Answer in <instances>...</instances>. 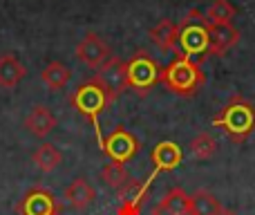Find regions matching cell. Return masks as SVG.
I'll return each instance as SVG.
<instances>
[{
	"label": "cell",
	"mask_w": 255,
	"mask_h": 215,
	"mask_svg": "<svg viewBox=\"0 0 255 215\" xmlns=\"http://www.w3.org/2000/svg\"><path fill=\"white\" fill-rule=\"evenodd\" d=\"M177 56L202 65L211 56V25L199 9H190L177 25Z\"/></svg>",
	"instance_id": "cell-1"
},
{
	"label": "cell",
	"mask_w": 255,
	"mask_h": 215,
	"mask_svg": "<svg viewBox=\"0 0 255 215\" xmlns=\"http://www.w3.org/2000/svg\"><path fill=\"white\" fill-rule=\"evenodd\" d=\"M213 126L224 130L235 144H242L255 132V106L249 99H244L242 94H235L215 114Z\"/></svg>",
	"instance_id": "cell-2"
},
{
	"label": "cell",
	"mask_w": 255,
	"mask_h": 215,
	"mask_svg": "<svg viewBox=\"0 0 255 215\" xmlns=\"http://www.w3.org/2000/svg\"><path fill=\"white\" fill-rule=\"evenodd\" d=\"M161 83L179 97H195L204 88L206 76L202 72V65L184 56H177L170 65L161 70Z\"/></svg>",
	"instance_id": "cell-3"
},
{
	"label": "cell",
	"mask_w": 255,
	"mask_h": 215,
	"mask_svg": "<svg viewBox=\"0 0 255 215\" xmlns=\"http://www.w3.org/2000/svg\"><path fill=\"white\" fill-rule=\"evenodd\" d=\"M70 103L76 112L83 114L85 119H90V121L97 126L99 114L112 103V97L106 92V88L101 85V81L94 76V79L81 83L79 88L70 94Z\"/></svg>",
	"instance_id": "cell-4"
},
{
	"label": "cell",
	"mask_w": 255,
	"mask_h": 215,
	"mask_svg": "<svg viewBox=\"0 0 255 215\" xmlns=\"http://www.w3.org/2000/svg\"><path fill=\"white\" fill-rule=\"evenodd\" d=\"M128 65V85L139 97H145L157 83H161V65L148 52H136L126 61Z\"/></svg>",
	"instance_id": "cell-5"
},
{
	"label": "cell",
	"mask_w": 255,
	"mask_h": 215,
	"mask_svg": "<svg viewBox=\"0 0 255 215\" xmlns=\"http://www.w3.org/2000/svg\"><path fill=\"white\" fill-rule=\"evenodd\" d=\"M103 150H106V155L110 157V162L126 164L139 153V139H136L130 130H126L124 126H119L103 141Z\"/></svg>",
	"instance_id": "cell-6"
},
{
	"label": "cell",
	"mask_w": 255,
	"mask_h": 215,
	"mask_svg": "<svg viewBox=\"0 0 255 215\" xmlns=\"http://www.w3.org/2000/svg\"><path fill=\"white\" fill-rule=\"evenodd\" d=\"M97 79L101 81V85L106 88V92L112 97V101H115L117 97H121V94L130 88V85H128V65H126V61H121V58L115 56V54L110 56V61L103 63V65L99 67Z\"/></svg>",
	"instance_id": "cell-7"
},
{
	"label": "cell",
	"mask_w": 255,
	"mask_h": 215,
	"mask_svg": "<svg viewBox=\"0 0 255 215\" xmlns=\"http://www.w3.org/2000/svg\"><path fill=\"white\" fill-rule=\"evenodd\" d=\"M16 211L20 215H58V202L52 191L38 186L27 191L25 198L18 202Z\"/></svg>",
	"instance_id": "cell-8"
},
{
	"label": "cell",
	"mask_w": 255,
	"mask_h": 215,
	"mask_svg": "<svg viewBox=\"0 0 255 215\" xmlns=\"http://www.w3.org/2000/svg\"><path fill=\"white\" fill-rule=\"evenodd\" d=\"M76 56H79V61H83L88 67L99 70L103 63L110 61L112 49L99 34H88L79 45H76Z\"/></svg>",
	"instance_id": "cell-9"
},
{
	"label": "cell",
	"mask_w": 255,
	"mask_h": 215,
	"mask_svg": "<svg viewBox=\"0 0 255 215\" xmlns=\"http://www.w3.org/2000/svg\"><path fill=\"white\" fill-rule=\"evenodd\" d=\"M25 128L36 137H47L56 128V117L47 106H34L25 117Z\"/></svg>",
	"instance_id": "cell-10"
},
{
	"label": "cell",
	"mask_w": 255,
	"mask_h": 215,
	"mask_svg": "<svg viewBox=\"0 0 255 215\" xmlns=\"http://www.w3.org/2000/svg\"><path fill=\"white\" fill-rule=\"evenodd\" d=\"M240 40V29L233 25H215L211 27V56H224Z\"/></svg>",
	"instance_id": "cell-11"
},
{
	"label": "cell",
	"mask_w": 255,
	"mask_h": 215,
	"mask_svg": "<svg viewBox=\"0 0 255 215\" xmlns=\"http://www.w3.org/2000/svg\"><path fill=\"white\" fill-rule=\"evenodd\" d=\"M152 162L157 171H175L181 164V148L175 141H161L152 150Z\"/></svg>",
	"instance_id": "cell-12"
},
{
	"label": "cell",
	"mask_w": 255,
	"mask_h": 215,
	"mask_svg": "<svg viewBox=\"0 0 255 215\" xmlns=\"http://www.w3.org/2000/svg\"><path fill=\"white\" fill-rule=\"evenodd\" d=\"M94 198H97V191H94L92 186L88 184V180H85V177H79V180H74L65 189V200L74 209H79V211L88 209L90 204L94 202Z\"/></svg>",
	"instance_id": "cell-13"
},
{
	"label": "cell",
	"mask_w": 255,
	"mask_h": 215,
	"mask_svg": "<svg viewBox=\"0 0 255 215\" xmlns=\"http://www.w3.org/2000/svg\"><path fill=\"white\" fill-rule=\"evenodd\" d=\"M27 70L13 54H2L0 56V85L2 88H16L25 79Z\"/></svg>",
	"instance_id": "cell-14"
},
{
	"label": "cell",
	"mask_w": 255,
	"mask_h": 215,
	"mask_svg": "<svg viewBox=\"0 0 255 215\" xmlns=\"http://www.w3.org/2000/svg\"><path fill=\"white\" fill-rule=\"evenodd\" d=\"M150 40L161 52H175L177 47V25L172 20H159L150 29Z\"/></svg>",
	"instance_id": "cell-15"
},
{
	"label": "cell",
	"mask_w": 255,
	"mask_h": 215,
	"mask_svg": "<svg viewBox=\"0 0 255 215\" xmlns=\"http://www.w3.org/2000/svg\"><path fill=\"white\" fill-rule=\"evenodd\" d=\"M72 72L70 67L65 65V63L61 61H52L45 65V70L40 72V79H43V83L47 85L49 90H63L67 85V81H70Z\"/></svg>",
	"instance_id": "cell-16"
},
{
	"label": "cell",
	"mask_w": 255,
	"mask_h": 215,
	"mask_svg": "<svg viewBox=\"0 0 255 215\" xmlns=\"http://www.w3.org/2000/svg\"><path fill=\"white\" fill-rule=\"evenodd\" d=\"M222 204L217 202V198L208 191H195L190 195V215H220Z\"/></svg>",
	"instance_id": "cell-17"
},
{
	"label": "cell",
	"mask_w": 255,
	"mask_h": 215,
	"mask_svg": "<svg viewBox=\"0 0 255 215\" xmlns=\"http://www.w3.org/2000/svg\"><path fill=\"white\" fill-rule=\"evenodd\" d=\"M235 13H238V9H235L229 0H213L204 16H206L208 25L215 27V25H231Z\"/></svg>",
	"instance_id": "cell-18"
},
{
	"label": "cell",
	"mask_w": 255,
	"mask_h": 215,
	"mask_svg": "<svg viewBox=\"0 0 255 215\" xmlns=\"http://www.w3.org/2000/svg\"><path fill=\"white\" fill-rule=\"evenodd\" d=\"M63 162V155L56 146L52 144H43L38 150L34 153V164L40 173H52L54 168H58V164Z\"/></svg>",
	"instance_id": "cell-19"
},
{
	"label": "cell",
	"mask_w": 255,
	"mask_h": 215,
	"mask_svg": "<svg viewBox=\"0 0 255 215\" xmlns=\"http://www.w3.org/2000/svg\"><path fill=\"white\" fill-rule=\"evenodd\" d=\"M161 204L172 215H190V195H186V191L181 189H170L163 195Z\"/></svg>",
	"instance_id": "cell-20"
},
{
	"label": "cell",
	"mask_w": 255,
	"mask_h": 215,
	"mask_svg": "<svg viewBox=\"0 0 255 215\" xmlns=\"http://www.w3.org/2000/svg\"><path fill=\"white\" fill-rule=\"evenodd\" d=\"M101 177L110 189H117V191H121L128 182L132 180V177L126 173L124 164H117V162H108L106 168H103V173H101Z\"/></svg>",
	"instance_id": "cell-21"
},
{
	"label": "cell",
	"mask_w": 255,
	"mask_h": 215,
	"mask_svg": "<svg viewBox=\"0 0 255 215\" xmlns=\"http://www.w3.org/2000/svg\"><path fill=\"white\" fill-rule=\"evenodd\" d=\"M121 195V204H132V207H139L145 202V195H148V191H145V186L141 184V182L136 180H130L124 189L119 191Z\"/></svg>",
	"instance_id": "cell-22"
},
{
	"label": "cell",
	"mask_w": 255,
	"mask_h": 215,
	"mask_svg": "<svg viewBox=\"0 0 255 215\" xmlns=\"http://www.w3.org/2000/svg\"><path fill=\"white\" fill-rule=\"evenodd\" d=\"M190 150L197 159H211L217 150V141L213 139V135L208 132H199L193 141H190Z\"/></svg>",
	"instance_id": "cell-23"
},
{
	"label": "cell",
	"mask_w": 255,
	"mask_h": 215,
	"mask_svg": "<svg viewBox=\"0 0 255 215\" xmlns=\"http://www.w3.org/2000/svg\"><path fill=\"white\" fill-rule=\"evenodd\" d=\"M141 209L139 207H132V204H121L119 209V215H139Z\"/></svg>",
	"instance_id": "cell-24"
},
{
	"label": "cell",
	"mask_w": 255,
	"mask_h": 215,
	"mask_svg": "<svg viewBox=\"0 0 255 215\" xmlns=\"http://www.w3.org/2000/svg\"><path fill=\"white\" fill-rule=\"evenodd\" d=\"M152 215H172V213H170V211H168V209H166V207H163V204H161V202H159V204H157V207H154V209H152Z\"/></svg>",
	"instance_id": "cell-25"
},
{
	"label": "cell",
	"mask_w": 255,
	"mask_h": 215,
	"mask_svg": "<svg viewBox=\"0 0 255 215\" xmlns=\"http://www.w3.org/2000/svg\"><path fill=\"white\" fill-rule=\"evenodd\" d=\"M220 215H235V213H233V211H229V209H222Z\"/></svg>",
	"instance_id": "cell-26"
}]
</instances>
